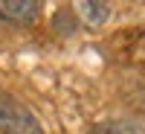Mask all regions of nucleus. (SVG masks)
<instances>
[{
	"label": "nucleus",
	"mask_w": 145,
	"mask_h": 134,
	"mask_svg": "<svg viewBox=\"0 0 145 134\" xmlns=\"http://www.w3.org/2000/svg\"><path fill=\"white\" fill-rule=\"evenodd\" d=\"M0 134H44L29 105L12 96L9 90H0Z\"/></svg>",
	"instance_id": "f257e3e1"
},
{
	"label": "nucleus",
	"mask_w": 145,
	"mask_h": 134,
	"mask_svg": "<svg viewBox=\"0 0 145 134\" xmlns=\"http://www.w3.org/2000/svg\"><path fill=\"white\" fill-rule=\"evenodd\" d=\"M41 0H0V20L9 23H32L41 15Z\"/></svg>",
	"instance_id": "f03ea898"
},
{
	"label": "nucleus",
	"mask_w": 145,
	"mask_h": 134,
	"mask_svg": "<svg viewBox=\"0 0 145 134\" xmlns=\"http://www.w3.org/2000/svg\"><path fill=\"white\" fill-rule=\"evenodd\" d=\"M76 15L87 23V26H102V23L110 18V6L102 3V0H81V3H76Z\"/></svg>",
	"instance_id": "7ed1b4c3"
},
{
	"label": "nucleus",
	"mask_w": 145,
	"mask_h": 134,
	"mask_svg": "<svg viewBox=\"0 0 145 134\" xmlns=\"http://www.w3.org/2000/svg\"><path fill=\"white\" fill-rule=\"evenodd\" d=\"M99 134H145V125L128 123V119H113V123H105Z\"/></svg>",
	"instance_id": "20e7f679"
}]
</instances>
